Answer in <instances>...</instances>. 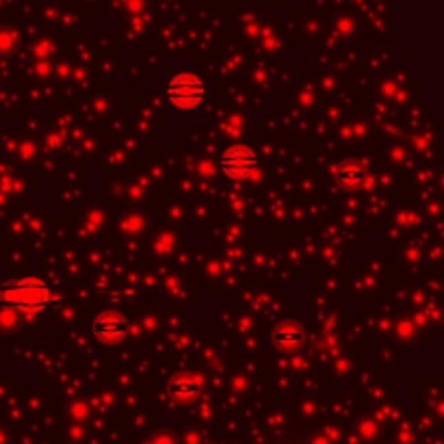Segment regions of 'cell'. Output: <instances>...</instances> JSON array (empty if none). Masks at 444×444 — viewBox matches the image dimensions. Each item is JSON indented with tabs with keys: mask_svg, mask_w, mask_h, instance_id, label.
<instances>
[{
	"mask_svg": "<svg viewBox=\"0 0 444 444\" xmlns=\"http://www.w3.org/2000/svg\"><path fill=\"white\" fill-rule=\"evenodd\" d=\"M334 178L338 184L347 189H355V187H362L364 180H366V169L360 165V163H353V161H347L336 167L334 171Z\"/></svg>",
	"mask_w": 444,
	"mask_h": 444,
	"instance_id": "52a82bcc",
	"label": "cell"
},
{
	"mask_svg": "<svg viewBox=\"0 0 444 444\" xmlns=\"http://www.w3.org/2000/svg\"><path fill=\"white\" fill-rule=\"evenodd\" d=\"M59 302L50 286L39 278L9 280L0 286V308L11 312H41Z\"/></svg>",
	"mask_w": 444,
	"mask_h": 444,
	"instance_id": "6da1fadb",
	"label": "cell"
},
{
	"mask_svg": "<svg viewBox=\"0 0 444 444\" xmlns=\"http://www.w3.org/2000/svg\"><path fill=\"white\" fill-rule=\"evenodd\" d=\"M304 340H306V332L297 321H282L271 329V342H274V347L278 351H286V353L297 351L302 349Z\"/></svg>",
	"mask_w": 444,
	"mask_h": 444,
	"instance_id": "5b68a950",
	"label": "cell"
},
{
	"mask_svg": "<svg viewBox=\"0 0 444 444\" xmlns=\"http://www.w3.org/2000/svg\"><path fill=\"white\" fill-rule=\"evenodd\" d=\"M16 325V312L0 308V329H11Z\"/></svg>",
	"mask_w": 444,
	"mask_h": 444,
	"instance_id": "ba28073f",
	"label": "cell"
},
{
	"mask_svg": "<svg viewBox=\"0 0 444 444\" xmlns=\"http://www.w3.org/2000/svg\"><path fill=\"white\" fill-rule=\"evenodd\" d=\"M219 169L230 180H249L258 171V156L249 146H230L219 156Z\"/></svg>",
	"mask_w": 444,
	"mask_h": 444,
	"instance_id": "3957f363",
	"label": "cell"
},
{
	"mask_svg": "<svg viewBox=\"0 0 444 444\" xmlns=\"http://www.w3.org/2000/svg\"><path fill=\"white\" fill-rule=\"evenodd\" d=\"M91 332L104 345H120L128 336V332H131V325H128L126 317H122L118 312H102L93 319Z\"/></svg>",
	"mask_w": 444,
	"mask_h": 444,
	"instance_id": "277c9868",
	"label": "cell"
},
{
	"mask_svg": "<svg viewBox=\"0 0 444 444\" xmlns=\"http://www.w3.org/2000/svg\"><path fill=\"white\" fill-rule=\"evenodd\" d=\"M202 392V377L191 375V373H180L174 375L167 381V395L176 403H191Z\"/></svg>",
	"mask_w": 444,
	"mask_h": 444,
	"instance_id": "8992f818",
	"label": "cell"
},
{
	"mask_svg": "<svg viewBox=\"0 0 444 444\" xmlns=\"http://www.w3.org/2000/svg\"><path fill=\"white\" fill-rule=\"evenodd\" d=\"M165 96L171 102V107H176L180 111H193L202 104L208 96L206 80L202 76H197L195 71H178V74L167 82Z\"/></svg>",
	"mask_w": 444,
	"mask_h": 444,
	"instance_id": "7a4b0ae2",
	"label": "cell"
}]
</instances>
